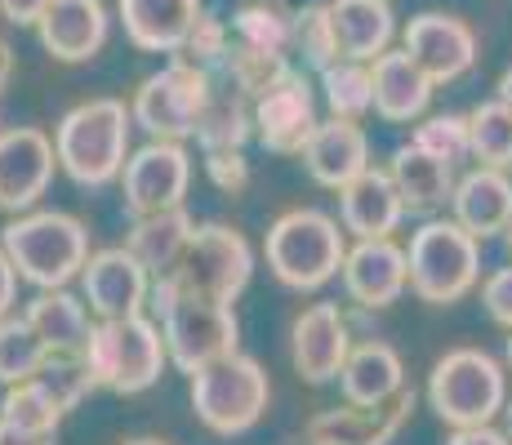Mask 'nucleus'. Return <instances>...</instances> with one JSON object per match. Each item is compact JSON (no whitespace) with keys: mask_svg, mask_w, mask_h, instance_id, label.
I'll list each match as a JSON object with an SVG mask.
<instances>
[{"mask_svg":"<svg viewBox=\"0 0 512 445\" xmlns=\"http://www.w3.org/2000/svg\"><path fill=\"white\" fill-rule=\"evenodd\" d=\"M0 250L36 290H63L90 263V227L63 210H27L0 227Z\"/></svg>","mask_w":512,"mask_h":445,"instance_id":"1","label":"nucleus"},{"mask_svg":"<svg viewBox=\"0 0 512 445\" xmlns=\"http://www.w3.org/2000/svg\"><path fill=\"white\" fill-rule=\"evenodd\" d=\"M130 107L121 98H90L72 107L54 130L58 170L76 187H107L130 161Z\"/></svg>","mask_w":512,"mask_h":445,"instance_id":"2","label":"nucleus"},{"mask_svg":"<svg viewBox=\"0 0 512 445\" xmlns=\"http://www.w3.org/2000/svg\"><path fill=\"white\" fill-rule=\"evenodd\" d=\"M263 254H268L272 276H277L285 290L312 294L343 272L348 232H343L339 219H330L321 210H290L268 227Z\"/></svg>","mask_w":512,"mask_h":445,"instance_id":"3","label":"nucleus"},{"mask_svg":"<svg viewBox=\"0 0 512 445\" xmlns=\"http://www.w3.org/2000/svg\"><path fill=\"white\" fill-rule=\"evenodd\" d=\"M85 361H90L98 388L116 392V397H139L170 365V348H165L161 321L134 312V316H112V321H94V334L85 343Z\"/></svg>","mask_w":512,"mask_h":445,"instance_id":"4","label":"nucleus"},{"mask_svg":"<svg viewBox=\"0 0 512 445\" xmlns=\"http://www.w3.org/2000/svg\"><path fill=\"white\" fill-rule=\"evenodd\" d=\"M272 383L254 356L232 352L192 374V410L214 437H241L268 414Z\"/></svg>","mask_w":512,"mask_h":445,"instance_id":"5","label":"nucleus"},{"mask_svg":"<svg viewBox=\"0 0 512 445\" xmlns=\"http://www.w3.org/2000/svg\"><path fill=\"white\" fill-rule=\"evenodd\" d=\"M428 405L450 428H481L495 423L508 405V374L504 365L481 348L446 352L428 374Z\"/></svg>","mask_w":512,"mask_h":445,"instance_id":"6","label":"nucleus"},{"mask_svg":"<svg viewBox=\"0 0 512 445\" xmlns=\"http://www.w3.org/2000/svg\"><path fill=\"white\" fill-rule=\"evenodd\" d=\"M410 290L432 308L459 303L481 276V241L455 219H428L410 236Z\"/></svg>","mask_w":512,"mask_h":445,"instance_id":"7","label":"nucleus"},{"mask_svg":"<svg viewBox=\"0 0 512 445\" xmlns=\"http://www.w3.org/2000/svg\"><path fill=\"white\" fill-rule=\"evenodd\" d=\"M210 94H214V72L187 63V58H174V63H165L161 72H152L134 89L130 116L147 138L183 143V138L196 134V121H201Z\"/></svg>","mask_w":512,"mask_h":445,"instance_id":"8","label":"nucleus"},{"mask_svg":"<svg viewBox=\"0 0 512 445\" xmlns=\"http://www.w3.org/2000/svg\"><path fill=\"white\" fill-rule=\"evenodd\" d=\"M165 348H170V365L192 379L201 365L219 361V356L241 352V321H236L232 303L205 299V294L179 290V299L170 303L161 316Z\"/></svg>","mask_w":512,"mask_h":445,"instance_id":"9","label":"nucleus"},{"mask_svg":"<svg viewBox=\"0 0 512 445\" xmlns=\"http://www.w3.org/2000/svg\"><path fill=\"white\" fill-rule=\"evenodd\" d=\"M254 276V250L236 227L228 223H196L192 245L174 267V281L187 294H205V299L236 303Z\"/></svg>","mask_w":512,"mask_h":445,"instance_id":"10","label":"nucleus"},{"mask_svg":"<svg viewBox=\"0 0 512 445\" xmlns=\"http://www.w3.org/2000/svg\"><path fill=\"white\" fill-rule=\"evenodd\" d=\"M187 187H192V156L183 143H165V138H152L147 147L130 152L121 170V201L130 219L179 210Z\"/></svg>","mask_w":512,"mask_h":445,"instance_id":"11","label":"nucleus"},{"mask_svg":"<svg viewBox=\"0 0 512 445\" xmlns=\"http://www.w3.org/2000/svg\"><path fill=\"white\" fill-rule=\"evenodd\" d=\"M312 130H317V89L299 67H290L254 98V138L277 156H299Z\"/></svg>","mask_w":512,"mask_h":445,"instance_id":"12","label":"nucleus"},{"mask_svg":"<svg viewBox=\"0 0 512 445\" xmlns=\"http://www.w3.org/2000/svg\"><path fill=\"white\" fill-rule=\"evenodd\" d=\"M54 138L36 125L0 130V210L27 214L54 183Z\"/></svg>","mask_w":512,"mask_h":445,"instance_id":"13","label":"nucleus"},{"mask_svg":"<svg viewBox=\"0 0 512 445\" xmlns=\"http://www.w3.org/2000/svg\"><path fill=\"white\" fill-rule=\"evenodd\" d=\"M352 352V334H348V316L339 312V303H312L294 316L290 330V365L303 383L326 388L339 383V370Z\"/></svg>","mask_w":512,"mask_h":445,"instance_id":"14","label":"nucleus"},{"mask_svg":"<svg viewBox=\"0 0 512 445\" xmlns=\"http://www.w3.org/2000/svg\"><path fill=\"white\" fill-rule=\"evenodd\" d=\"M81 299L90 303V312L98 321L134 316L152 299V272H147L125 245H116V250H94L90 263L81 267Z\"/></svg>","mask_w":512,"mask_h":445,"instance_id":"15","label":"nucleus"},{"mask_svg":"<svg viewBox=\"0 0 512 445\" xmlns=\"http://www.w3.org/2000/svg\"><path fill=\"white\" fill-rule=\"evenodd\" d=\"M406 54L432 76V85H450L468 76L477 63V36L464 18L423 9L406 23Z\"/></svg>","mask_w":512,"mask_h":445,"instance_id":"16","label":"nucleus"},{"mask_svg":"<svg viewBox=\"0 0 512 445\" xmlns=\"http://www.w3.org/2000/svg\"><path fill=\"white\" fill-rule=\"evenodd\" d=\"M343 290L357 308L383 312L410 290V259L392 236H374V241H357L343 259Z\"/></svg>","mask_w":512,"mask_h":445,"instance_id":"17","label":"nucleus"},{"mask_svg":"<svg viewBox=\"0 0 512 445\" xmlns=\"http://www.w3.org/2000/svg\"><path fill=\"white\" fill-rule=\"evenodd\" d=\"M299 156H303V170L312 174V183L343 192L352 178L370 170V138L357 121L330 116V121H317V130H312Z\"/></svg>","mask_w":512,"mask_h":445,"instance_id":"18","label":"nucleus"},{"mask_svg":"<svg viewBox=\"0 0 512 445\" xmlns=\"http://www.w3.org/2000/svg\"><path fill=\"white\" fill-rule=\"evenodd\" d=\"M415 410V388H401L383 405H343V410H321L308 423V432L326 445H388L406 428Z\"/></svg>","mask_w":512,"mask_h":445,"instance_id":"19","label":"nucleus"},{"mask_svg":"<svg viewBox=\"0 0 512 445\" xmlns=\"http://www.w3.org/2000/svg\"><path fill=\"white\" fill-rule=\"evenodd\" d=\"M41 45L58 63H90L107 45V9L103 0H49L36 23Z\"/></svg>","mask_w":512,"mask_h":445,"instance_id":"20","label":"nucleus"},{"mask_svg":"<svg viewBox=\"0 0 512 445\" xmlns=\"http://www.w3.org/2000/svg\"><path fill=\"white\" fill-rule=\"evenodd\" d=\"M450 219L464 223L477 241L504 236L512 223V178L499 165H477L464 178H455Z\"/></svg>","mask_w":512,"mask_h":445,"instance_id":"21","label":"nucleus"},{"mask_svg":"<svg viewBox=\"0 0 512 445\" xmlns=\"http://www.w3.org/2000/svg\"><path fill=\"white\" fill-rule=\"evenodd\" d=\"M370 76H374V112L388 125H410L428 112L437 85H432V76L406 54V45L383 49L370 63Z\"/></svg>","mask_w":512,"mask_h":445,"instance_id":"22","label":"nucleus"},{"mask_svg":"<svg viewBox=\"0 0 512 445\" xmlns=\"http://www.w3.org/2000/svg\"><path fill=\"white\" fill-rule=\"evenodd\" d=\"M406 219V201H401L397 183L388 170H370L352 178L339 192V223L357 241H374V236H392Z\"/></svg>","mask_w":512,"mask_h":445,"instance_id":"23","label":"nucleus"},{"mask_svg":"<svg viewBox=\"0 0 512 445\" xmlns=\"http://www.w3.org/2000/svg\"><path fill=\"white\" fill-rule=\"evenodd\" d=\"M130 45L147 54H179L201 18V0H116Z\"/></svg>","mask_w":512,"mask_h":445,"instance_id":"24","label":"nucleus"},{"mask_svg":"<svg viewBox=\"0 0 512 445\" xmlns=\"http://www.w3.org/2000/svg\"><path fill=\"white\" fill-rule=\"evenodd\" d=\"M388 174H392V183H397L401 201H406V214H437V210H446L450 196H455V165L432 156L415 138L392 152Z\"/></svg>","mask_w":512,"mask_h":445,"instance_id":"25","label":"nucleus"},{"mask_svg":"<svg viewBox=\"0 0 512 445\" xmlns=\"http://www.w3.org/2000/svg\"><path fill=\"white\" fill-rule=\"evenodd\" d=\"M339 388L348 405H383L406 388V365H401L397 348L383 339L352 343L348 361L339 370Z\"/></svg>","mask_w":512,"mask_h":445,"instance_id":"26","label":"nucleus"},{"mask_svg":"<svg viewBox=\"0 0 512 445\" xmlns=\"http://www.w3.org/2000/svg\"><path fill=\"white\" fill-rule=\"evenodd\" d=\"M330 23L339 54L357 63H374L397 36V14L388 0H330Z\"/></svg>","mask_w":512,"mask_h":445,"instance_id":"27","label":"nucleus"},{"mask_svg":"<svg viewBox=\"0 0 512 445\" xmlns=\"http://www.w3.org/2000/svg\"><path fill=\"white\" fill-rule=\"evenodd\" d=\"M192 232H196V219L183 210H161V214H143L134 219L130 236H125V250L139 259L152 276H165L179 267V259L192 245Z\"/></svg>","mask_w":512,"mask_h":445,"instance_id":"28","label":"nucleus"},{"mask_svg":"<svg viewBox=\"0 0 512 445\" xmlns=\"http://www.w3.org/2000/svg\"><path fill=\"white\" fill-rule=\"evenodd\" d=\"M27 321L36 325V334L45 339L49 352H85L94 334V321H90V303L76 299L72 290H41L32 303H27Z\"/></svg>","mask_w":512,"mask_h":445,"instance_id":"29","label":"nucleus"},{"mask_svg":"<svg viewBox=\"0 0 512 445\" xmlns=\"http://www.w3.org/2000/svg\"><path fill=\"white\" fill-rule=\"evenodd\" d=\"M196 147L201 152H241L254 138V103L232 85H214L201 121H196Z\"/></svg>","mask_w":512,"mask_h":445,"instance_id":"30","label":"nucleus"},{"mask_svg":"<svg viewBox=\"0 0 512 445\" xmlns=\"http://www.w3.org/2000/svg\"><path fill=\"white\" fill-rule=\"evenodd\" d=\"M232 41L263 54H294V9L281 0H245L232 14Z\"/></svg>","mask_w":512,"mask_h":445,"instance_id":"31","label":"nucleus"},{"mask_svg":"<svg viewBox=\"0 0 512 445\" xmlns=\"http://www.w3.org/2000/svg\"><path fill=\"white\" fill-rule=\"evenodd\" d=\"M321 98H326L330 116H343V121H361V116L374 107V76L370 63H357V58H339L326 72H317Z\"/></svg>","mask_w":512,"mask_h":445,"instance_id":"32","label":"nucleus"},{"mask_svg":"<svg viewBox=\"0 0 512 445\" xmlns=\"http://www.w3.org/2000/svg\"><path fill=\"white\" fill-rule=\"evenodd\" d=\"M45 339L36 334V325L27 316H0V383H23L36 379L45 365Z\"/></svg>","mask_w":512,"mask_h":445,"instance_id":"33","label":"nucleus"},{"mask_svg":"<svg viewBox=\"0 0 512 445\" xmlns=\"http://www.w3.org/2000/svg\"><path fill=\"white\" fill-rule=\"evenodd\" d=\"M468 152L481 165H512V112L499 98L468 112Z\"/></svg>","mask_w":512,"mask_h":445,"instance_id":"34","label":"nucleus"},{"mask_svg":"<svg viewBox=\"0 0 512 445\" xmlns=\"http://www.w3.org/2000/svg\"><path fill=\"white\" fill-rule=\"evenodd\" d=\"M63 414H67L63 401H58L41 379L9 383L5 397H0V419L18 423V428H32V432H58Z\"/></svg>","mask_w":512,"mask_h":445,"instance_id":"35","label":"nucleus"},{"mask_svg":"<svg viewBox=\"0 0 512 445\" xmlns=\"http://www.w3.org/2000/svg\"><path fill=\"white\" fill-rule=\"evenodd\" d=\"M294 54L303 58V67L326 72L330 63H339V41H334L330 23V0H312V5L294 9Z\"/></svg>","mask_w":512,"mask_h":445,"instance_id":"36","label":"nucleus"},{"mask_svg":"<svg viewBox=\"0 0 512 445\" xmlns=\"http://www.w3.org/2000/svg\"><path fill=\"white\" fill-rule=\"evenodd\" d=\"M219 72L228 76L232 89H241V94L254 103V98H259L272 81H281V76L290 72V54H263V49H245V45L232 41Z\"/></svg>","mask_w":512,"mask_h":445,"instance_id":"37","label":"nucleus"},{"mask_svg":"<svg viewBox=\"0 0 512 445\" xmlns=\"http://www.w3.org/2000/svg\"><path fill=\"white\" fill-rule=\"evenodd\" d=\"M36 379H41L45 388L63 401V410H76V405H81L98 388L90 361H85V352H49Z\"/></svg>","mask_w":512,"mask_h":445,"instance_id":"38","label":"nucleus"},{"mask_svg":"<svg viewBox=\"0 0 512 445\" xmlns=\"http://www.w3.org/2000/svg\"><path fill=\"white\" fill-rule=\"evenodd\" d=\"M415 143L428 147L432 156H441L446 165H464L472 156L468 152V116H455V112L428 116V121L415 130Z\"/></svg>","mask_w":512,"mask_h":445,"instance_id":"39","label":"nucleus"},{"mask_svg":"<svg viewBox=\"0 0 512 445\" xmlns=\"http://www.w3.org/2000/svg\"><path fill=\"white\" fill-rule=\"evenodd\" d=\"M228 49H232V27L223 23V18L201 14V18H196V27L187 32V41H183L179 54L187 58V63H196V67H205V72L219 76V67H223V58H228Z\"/></svg>","mask_w":512,"mask_h":445,"instance_id":"40","label":"nucleus"},{"mask_svg":"<svg viewBox=\"0 0 512 445\" xmlns=\"http://www.w3.org/2000/svg\"><path fill=\"white\" fill-rule=\"evenodd\" d=\"M205 174H210V183L228 196H236L241 187H250V161H245V152H205Z\"/></svg>","mask_w":512,"mask_h":445,"instance_id":"41","label":"nucleus"},{"mask_svg":"<svg viewBox=\"0 0 512 445\" xmlns=\"http://www.w3.org/2000/svg\"><path fill=\"white\" fill-rule=\"evenodd\" d=\"M481 303H486L490 321L512 330V267H499V272L486 276V285H481Z\"/></svg>","mask_w":512,"mask_h":445,"instance_id":"42","label":"nucleus"},{"mask_svg":"<svg viewBox=\"0 0 512 445\" xmlns=\"http://www.w3.org/2000/svg\"><path fill=\"white\" fill-rule=\"evenodd\" d=\"M45 9H49V0H0V14L14 27H36Z\"/></svg>","mask_w":512,"mask_h":445,"instance_id":"43","label":"nucleus"},{"mask_svg":"<svg viewBox=\"0 0 512 445\" xmlns=\"http://www.w3.org/2000/svg\"><path fill=\"white\" fill-rule=\"evenodd\" d=\"M18 281H23V276H18L14 259L0 250V316L14 312V303H18Z\"/></svg>","mask_w":512,"mask_h":445,"instance_id":"44","label":"nucleus"},{"mask_svg":"<svg viewBox=\"0 0 512 445\" xmlns=\"http://www.w3.org/2000/svg\"><path fill=\"white\" fill-rule=\"evenodd\" d=\"M446 445H512V441L508 432H495L490 423H481V428H455Z\"/></svg>","mask_w":512,"mask_h":445,"instance_id":"45","label":"nucleus"},{"mask_svg":"<svg viewBox=\"0 0 512 445\" xmlns=\"http://www.w3.org/2000/svg\"><path fill=\"white\" fill-rule=\"evenodd\" d=\"M58 432H32V428H18V423L0 419V445H54Z\"/></svg>","mask_w":512,"mask_h":445,"instance_id":"46","label":"nucleus"},{"mask_svg":"<svg viewBox=\"0 0 512 445\" xmlns=\"http://www.w3.org/2000/svg\"><path fill=\"white\" fill-rule=\"evenodd\" d=\"M9 76H14V49H9V41L0 36V94H5Z\"/></svg>","mask_w":512,"mask_h":445,"instance_id":"47","label":"nucleus"},{"mask_svg":"<svg viewBox=\"0 0 512 445\" xmlns=\"http://www.w3.org/2000/svg\"><path fill=\"white\" fill-rule=\"evenodd\" d=\"M495 98H499V103H504L508 112H512V67H508L504 76H499V89H495Z\"/></svg>","mask_w":512,"mask_h":445,"instance_id":"48","label":"nucleus"},{"mask_svg":"<svg viewBox=\"0 0 512 445\" xmlns=\"http://www.w3.org/2000/svg\"><path fill=\"white\" fill-rule=\"evenodd\" d=\"M125 445H170V441H161V437H134V441H125Z\"/></svg>","mask_w":512,"mask_h":445,"instance_id":"49","label":"nucleus"},{"mask_svg":"<svg viewBox=\"0 0 512 445\" xmlns=\"http://www.w3.org/2000/svg\"><path fill=\"white\" fill-rule=\"evenodd\" d=\"M504 361H508V370H512V330H508V348H504Z\"/></svg>","mask_w":512,"mask_h":445,"instance_id":"50","label":"nucleus"},{"mask_svg":"<svg viewBox=\"0 0 512 445\" xmlns=\"http://www.w3.org/2000/svg\"><path fill=\"white\" fill-rule=\"evenodd\" d=\"M504 414H508V441H512V401L504 405Z\"/></svg>","mask_w":512,"mask_h":445,"instance_id":"51","label":"nucleus"},{"mask_svg":"<svg viewBox=\"0 0 512 445\" xmlns=\"http://www.w3.org/2000/svg\"><path fill=\"white\" fill-rule=\"evenodd\" d=\"M299 445H326V441H317V437H312V432H308V437H303Z\"/></svg>","mask_w":512,"mask_h":445,"instance_id":"52","label":"nucleus"},{"mask_svg":"<svg viewBox=\"0 0 512 445\" xmlns=\"http://www.w3.org/2000/svg\"><path fill=\"white\" fill-rule=\"evenodd\" d=\"M504 241H508V254H512V223H508V232H504Z\"/></svg>","mask_w":512,"mask_h":445,"instance_id":"53","label":"nucleus"}]
</instances>
